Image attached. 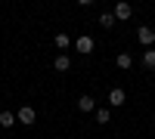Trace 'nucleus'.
Here are the masks:
<instances>
[{
  "label": "nucleus",
  "instance_id": "obj_9",
  "mask_svg": "<svg viewBox=\"0 0 155 139\" xmlns=\"http://www.w3.org/2000/svg\"><path fill=\"white\" fill-rule=\"evenodd\" d=\"M96 22L102 25V28H112V25H115V22H118V19H115V12H102V16H99Z\"/></svg>",
  "mask_w": 155,
  "mask_h": 139
},
{
  "label": "nucleus",
  "instance_id": "obj_6",
  "mask_svg": "<svg viewBox=\"0 0 155 139\" xmlns=\"http://www.w3.org/2000/svg\"><path fill=\"white\" fill-rule=\"evenodd\" d=\"M78 108H81L84 115H87V111H96V102H93V96H81V99H78Z\"/></svg>",
  "mask_w": 155,
  "mask_h": 139
},
{
  "label": "nucleus",
  "instance_id": "obj_7",
  "mask_svg": "<svg viewBox=\"0 0 155 139\" xmlns=\"http://www.w3.org/2000/svg\"><path fill=\"white\" fill-rule=\"evenodd\" d=\"M53 68H56V71H68V68H71V59H68V56H62V53H59V56L53 59Z\"/></svg>",
  "mask_w": 155,
  "mask_h": 139
},
{
  "label": "nucleus",
  "instance_id": "obj_14",
  "mask_svg": "<svg viewBox=\"0 0 155 139\" xmlns=\"http://www.w3.org/2000/svg\"><path fill=\"white\" fill-rule=\"evenodd\" d=\"M78 3H81V6H90V3H93V0H78Z\"/></svg>",
  "mask_w": 155,
  "mask_h": 139
},
{
  "label": "nucleus",
  "instance_id": "obj_8",
  "mask_svg": "<svg viewBox=\"0 0 155 139\" xmlns=\"http://www.w3.org/2000/svg\"><path fill=\"white\" fill-rule=\"evenodd\" d=\"M12 124H19L16 115H12V111H0V127H6V130H9Z\"/></svg>",
  "mask_w": 155,
  "mask_h": 139
},
{
  "label": "nucleus",
  "instance_id": "obj_3",
  "mask_svg": "<svg viewBox=\"0 0 155 139\" xmlns=\"http://www.w3.org/2000/svg\"><path fill=\"white\" fill-rule=\"evenodd\" d=\"M137 40L143 43V46H152V43H155V28H149V25H143V28L137 31Z\"/></svg>",
  "mask_w": 155,
  "mask_h": 139
},
{
  "label": "nucleus",
  "instance_id": "obj_1",
  "mask_svg": "<svg viewBox=\"0 0 155 139\" xmlns=\"http://www.w3.org/2000/svg\"><path fill=\"white\" fill-rule=\"evenodd\" d=\"M93 37H90V34H81V37H78V40H74V49H78V53H81V56H90V53H93Z\"/></svg>",
  "mask_w": 155,
  "mask_h": 139
},
{
  "label": "nucleus",
  "instance_id": "obj_4",
  "mask_svg": "<svg viewBox=\"0 0 155 139\" xmlns=\"http://www.w3.org/2000/svg\"><path fill=\"white\" fill-rule=\"evenodd\" d=\"M130 3H127V0H121V3H115V19H118V22H127V19H130Z\"/></svg>",
  "mask_w": 155,
  "mask_h": 139
},
{
  "label": "nucleus",
  "instance_id": "obj_11",
  "mask_svg": "<svg viewBox=\"0 0 155 139\" xmlns=\"http://www.w3.org/2000/svg\"><path fill=\"white\" fill-rule=\"evenodd\" d=\"M93 118H96V124H109V121H112L109 108H96V111H93Z\"/></svg>",
  "mask_w": 155,
  "mask_h": 139
},
{
  "label": "nucleus",
  "instance_id": "obj_2",
  "mask_svg": "<svg viewBox=\"0 0 155 139\" xmlns=\"http://www.w3.org/2000/svg\"><path fill=\"white\" fill-rule=\"evenodd\" d=\"M16 121L25 124V127H31V124L37 121V111H34L31 105H22V108H19V115H16Z\"/></svg>",
  "mask_w": 155,
  "mask_h": 139
},
{
  "label": "nucleus",
  "instance_id": "obj_13",
  "mask_svg": "<svg viewBox=\"0 0 155 139\" xmlns=\"http://www.w3.org/2000/svg\"><path fill=\"white\" fill-rule=\"evenodd\" d=\"M143 65L146 68H155V49H146V53H143Z\"/></svg>",
  "mask_w": 155,
  "mask_h": 139
},
{
  "label": "nucleus",
  "instance_id": "obj_12",
  "mask_svg": "<svg viewBox=\"0 0 155 139\" xmlns=\"http://www.w3.org/2000/svg\"><path fill=\"white\" fill-rule=\"evenodd\" d=\"M65 46H71V40H68V34H56V49H65Z\"/></svg>",
  "mask_w": 155,
  "mask_h": 139
},
{
  "label": "nucleus",
  "instance_id": "obj_5",
  "mask_svg": "<svg viewBox=\"0 0 155 139\" xmlns=\"http://www.w3.org/2000/svg\"><path fill=\"white\" fill-rule=\"evenodd\" d=\"M124 102H127V93L121 90V87L109 90V105H115V108H118V105H124Z\"/></svg>",
  "mask_w": 155,
  "mask_h": 139
},
{
  "label": "nucleus",
  "instance_id": "obj_10",
  "mask_svg": "<svg viewBox=\"0 0 155 139\" xmlns=\"http://www.w3.org/2000/svg\"><path fill=\"white\" fill-rule=\"evenodd\" d=\"M115 62H118V68H124V71H127V68L134 65V59H130V53H118V59H115Z\"/></svg>",
  "mask_w": 155,
  "mask_h": 139
}]
</instances>
